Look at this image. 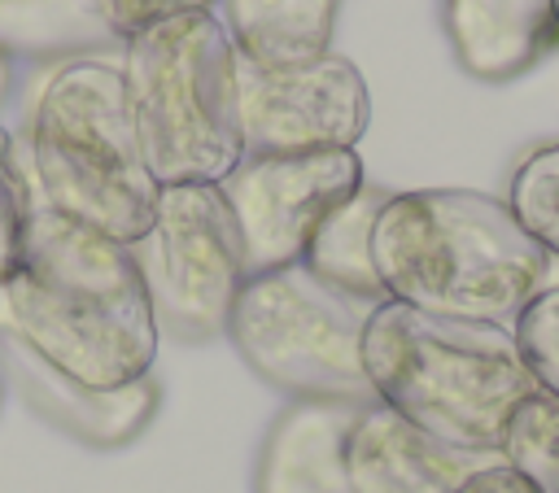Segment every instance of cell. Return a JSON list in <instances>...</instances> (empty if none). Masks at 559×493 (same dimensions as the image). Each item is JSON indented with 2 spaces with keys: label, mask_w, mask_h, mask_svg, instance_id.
I'll return each mask as SVG.
<instances>
[{
  "label": "cell",
  "mask_w": 559,
  "mask_h": 493,
  "mask_svg": "<svg viewBox=\"0 0 559 493\" xmlns=\"http://www.w3.org/2000/svg\"><path fill=\"white\" fill-rule=\"evenodd\" d=\"M0 318L92 393L148 380L162 336L131 244L52 205L31 214L22 257L0 288Z\"/></svg>",
  "instance_id": "obj_1"
},
{
  "label": "cell",
  "mask_w": 559,
  "mask_h": 493,
  "mask_svg": "<svg viewBox=\"0 0 559 493\" xmlns=\"http://www.w3.org/2000/svg\"><path fill=\"white\" fill-rule=\"evenodd\" d=\"M454 493H533L507 462H493V467H485V471H476L472 480H463Z\"/></svg>",
  "instance_id": "obj_22"
},
{
  "label": "cell",
  "mask_w": 559,
  "mask_h": 493,
  "mask_svg": "<svg viewBox=\"0 0 559 493\" xmlns=\"http://www.w3.org/2000/svg\"><path fill=\"white\" fill-rule=\"evenodd\" d=\"M371 310L297 262L245 279L227 340L262 384L293 401L367 406L376 401L362 371V323Z\"/></svg>",
  "instance_id": "obj_6"
},
{
  "label": "cell",
  "mask_w": 559,
  "mask_h": 493,
  "mask_svg": "<svg viewBox=\"0 0 559 493\" xmlns=\"http://www.w3.org/2000/svg\"><path fill=\"white\" fill-rule=\"evenodd\" d=\"M441 26L476 83H511L559 48L555 0H441Z\"/></svg>",
  "instance_id": "obj_12"
},
{
  "label": "cell",
  "mask_w": 559,
  "mask_h": 493,
  "mask_svg": "<svg viewBox=\"0 0 559 493\" xmlns=\"http://www.w3.org/2000/svg\"><path fill=\"white\" fill-rule=\"evenodd\" d=\"M362 406L288 401L258 449L253 493H349L345 441Z\"/></svg>",
  "instance_id": "obj_13"
},
{
  "label": "cell",
  "mask_w": 559,
  "mask_h": 493,
  "mask_svg": "<svg viewBox=\"0 0 559 493\" xmlns=\"http://www.w3.org/2000/svg\"><path fill=\"white\" fill-rule=\"evenodd\" d=\"M555 13H559V0H555Z\"/></svg>",
  "instance_id": "obj_25"
},
{
  "label": "cell",
  "mask_w": 559,
  "mask_h": 493,
  "mask_svg": "<svg viewBox=\"0 0 559 493\" xmlns=\"http://www.w3.org/2000/svg\"><path fill=\"white\" fill-rule=\"evenodd\" d=\"M502 462L533 489L559 493V397L537 388L524 397L502 436Z\"/></svg>",
  "instance_id": "obj_17"
},
{
  "label": "cell",
  "mask_w": 559,
  "mask_h": 493,
  "mask_svg": "<svg viewBox=\"0 0 559 493\" xmlns=\"http://www.w3.org/2000/svg\"><path fill=\"white\" fill-rule=\"evenodd\" d=\"M362 371L380 406L472 454H502L515 406L537 393L511 327L437 318L397 301L367 314Z\"/></svg>",
  "instance_id": "obj_3"
},
{
  "label": "cell",
  "mask_w": 559,
  "mask_h": 493,
  "mask_svg": "<svg viewBox=\"0 0 559 493\" xmlns=\"http://www.w3.org/2000/svg\"><path fill=\"white\" fill-rule=\"evenodd\" d=\"M9 87H13V61H9V52L0 48V105L9 100Z\"/></svg>",
  "instance_id": "obj_23"
},
{
  "label": "cell",
  "mask_w": 559,
  "mask_h": 493,
  "mask_svg": "<svg viewBox=\"0 0 559 493\" xmlns=\"http://www.w3.org/2000/svg\"><path fill=\"white\" fill-rule=\"evenodd\" d=\"M26 170L39 205L118 244H135L153 227L162 188L135 140L122 65L70 57L39 83L26 113Z\"/></svg>",
  "instance_id": "obj_4"
},
{
  "label": "cell",
  "mask_w": 559,
  "mask_h": 493,
  "mask_svg": "<svg viewBox=\"0 0 559 493\" xmlns=\"http://www.w3.org/2000/svg\"><path fill=\"white\" fill-rule=\"evenodd\" d=\"M0 380L17 388L26 410H35L48 428L66 432L87 449H122L131 445L157 414V384L153 375L114 393H92L48 366L22 336L9 332L0 318Z\"/></svg>",
  "instance_id": "obj_10"
},
{
  "label": "cell",
  "mask_w": 559,
  "mask_h": 493,
  "mask_svg": "<svg viewBox=\"0 0 559 493\" xmlns=\"http://www.w3.org/2000/svg\"><path fill=\"white\" fill-rule=\"evenodd\" d=\"M507 205L524 223V231L550 257H559V144H542L515 166Z\"/></svg>",
  "instance_id": "obj_18"
},
{
  "label": "cell",
  "mask_w": 559,
  "mask_h": 493,
  "mask_svg": "<svg viewBox=\"0 0 559 493\" xmlns=\"http://www.w3.org/2000/svg\"><path fill=\"white\" fill-rule=\"evenodd\" d=\"M371 257L389 301L493 327H511L550 279V253L511 205L472 188L389 192Z\"/></svg>",
  "instance_id": "obj_2"
},
{
  "label": "cell",
  "mask_w": 559,
  "mask_h": 493,
  "mask_svg": "<svg viewBox=\"0 0 559 493\" xmlns=\"http://www.w3.org/2000/svg\"><path fill=\"white\" fill-rule=\"evenodd\" d=\"M236 57L253 70H288L328 52L341 0H218Z\"/></svg>",
  "instance_id": "obj_14"
},
{
  "label": "cell",
  "mask_w": 559,
  "mask_h": 493,
  "mask_svg": "<svg viewBox=\"0 0 559 493\" xmlns=\"http://www.w3.org/2000/svg\"><path fill=\"white\" fill-rule=\"evenodd\" d=\"M236 118L240 153H328L354 148L367 135L371 96L358 65L332 48L288 70H253L240 61Z\"/></svg>",
  "instance_id": "obj_9"
},
{
  "label": "cell",
  "mask_w": 559,
  "mask_h": 493,
  "mask_svg": "<svg viewBox=\"0 0 559 493\" xmlns=\"http://www.w3.org/2000/svg\"><path fill=\"white\" fill-rule=\"evenodd\" d=\"M511 336H515L520 358L533 371L537 388L559 397V284H546L528 301V310L511 323Z\"/></svg>",
  "instance_id": "obj_20"
},
{
  "label": "cell",
  "mask_w": 559,
  "mask_h": 493,
  "mask_svg": "<svg viewBox=\"0 0 559 493\" xmlns=\"http://www.w3.org/2000/svg\"><path fill=\"white\" fill-rule=\"evenodd\" d=\"M218 0H96L105 26L114 39H135L162 22H175V17H188V13H214Z\"/></svg>",
  "instance_id": "obj_21"
},
{
  "label": "cell",
  "mask_w": 559,
  "mask_h": 493,
  "mask_svg": "<svg viewBox=\"0 0 559 493\" xmlns=\"http://www.w3.org/2000/svg\"><path fill=\"white\" fill-rule=\"evenodd\" d=\"M109 26L96 0H0V48L4 52H74L109 44Z\"/></svg>",
  "instance_id": "obj_16"
},
{
  "label": "cell",
  "mask_w": 559,
  "mask_h": 493,
  "mask_svg": "<svg viewBox=\"0 0 559 493\" xmlns=\"http://www.w3.org/2000/svg\"><path fill=\"white\" fill-rule=\"evenodd\" d=\"M389 201V188L380 183H362L345 205H336L323 227L314 231L301 266L323 279L328 288L362 301V305H380L389 301L384 288H380V275H376V257H371V231H376V218Z\"/></svg>",
  "instance_id": "obj_15"
},
{
  "label": "cell",
  "mask_w": 559,
  "mask_h": 493,
  "mask_svg": "<svg viewBox=\"0 0 559 493\" xmlns=\"http://www.w3.org/2000/svg\"><path fill=\"white\" fill-rule=\"evenodd\" d=\"M236 65L218 13H188L127 39V109L157 188L223 183L240 161Z\"/></svg>",
  "instance_id": "obj_5"
},
{
  "label": "cell",
  "mask_w": 559,
  "mask_h": 493,
  "mask_svg": "<svg viewBox=\"0 0 559 493\" xmlns=\"http://www.w3.org/2000/svg\"><path fill=\"white\" fill-rule=\"evenodd\" d=\"M157 332L205 345L227 336L231 305L249 279L245 244L218 183L162 188L153 227L131 244Z\"/></svg>",
  "instance_id": "obj_7"
},
{
  "label": "cell",
  "mask_w": 559,
  "mask_h": 493,
  "mask_svg": "<svg viewBox=\"0 0 559 493\" xmlns=\"http://www.w3.org/2000/svg\"><path fill=\"white\" fill-rule=\"evenodd\" d=\"M493 462H502V454L454 449L380 401L358 410L345 441L349 493H454Z\"/></svg>",
  "instance_id": "obj_11"
},
{
  "label": "cell",
  "mask_w": 559,
  "mask_h": 493,
  "mask_svg": "<svg viewBox=\"0 0 559 493\" xmlns=\"http://www.w3.org/2000/svg\"><path fill=\"white\" fill-rule=\"evenodd\" d=\"M367 183L354 148L328 153H240L223 175L218 192L245 244V270L266 275L297 266L323 227V218L345 205Z\"/></svg>",
  "instance_id": "obj_8"
},
{
  "label": "cell",
  "mask_w": 559,
  "mask_h": 493,
  "mask_svg": "<svg viewBox=\"0 0 559 493\" xmlns=\"http://www.w3.org/2000/svg\"><path fill=\"white\" fill-rule=\"evenodd\" d=\"M35 205H39V196H35L31 170H26L22 153L13 148V135L0 127V288L22 257Z\"/></svg>",
  "instance_id": "obj_19"
},
{
  "label": "cell",
  "mask_w": 559,
  "mask_h": 493,
  "mask_svg": "<svg viewBox=\"0 0 559 493\" xmlns=\"http://www.w3.org/2000/svg\"><path fill=\"white\" fill-rule=\"evenodd\" d=\"M0 406H4V380H0Z\"/></svg>",
  "instance_id": "obj_24"
}]
</instances>
